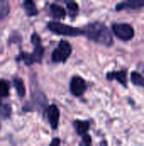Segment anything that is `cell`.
Wrapping results in <instances>:
<instances>
[{
	"mask_svg": "<svg viewBox=\"0 0 144 146\" xmlns=\"http://www.w3.org/2000/svg\"><path fill=\"white\" fill-rule=\"evenodd\" d=\"M87 36L90 37L92 41L100 42V44H105V46H110V44H112V37H110L108 29L104 24H100V22L90 24V26L87 27Z\"/></svg>",
	"mask_w": 144,
	"mask_h": 146,
	"instance_id": "cell-1",
	"label": "cell"
},
{
	"mask_svg": "<svg viewBox=\"0 0 144 146\" xmlns=\"http://www.w3.org/2000/svg\"><path fill=\"white\" fill-rule=\"evenodd\" d=\"M48 27L54 34H63V36H78L81 33L80 29H75L71 26H66V24H61V22H49Z\"/></svg>",
	"mask_w": 144,
	"mask_h": 146,
	"instance_id": "cell-2",
	"label": "cell"
},
{
	"mask_svg": "<svg viewBox=\"0 0 144 146\" xmlns=\"http://www.w3.org/2000/svg\"><path fill=\"white\" fill-rule=\"evenodd\" d=\"M112 31H114L115 36L120 37V39H124V41L132 39V36H134V29H132V26H129V24H114Z\"/></svg>",
	"mask_w": 144,
	"mask_h": 146,
	"instance_id": "cell-3",
	"label": "cell"
},
{
	"mask_svg": "<svg viewBox=\"0 0 144 146\" xmlns=\"http://www.w3.org/2000/svg\"><path fill=\"white\" fill-rule=\"evenodd\" d=\"M70 53H71V46L66 42V41H63V42H59L58 44V48L54 49V53H53V60L54 61H65L68 56H70Z\"/></svg>",
	"mask_w": 144,
	"mask_h": 146,
	"instance_id": "cell-4",
	"label": "cell"
},
{
	"mask_svg": "<svg viewBox=\"0 0 144 146\" xmlns=\"http://www.w3.org/2000/svg\"><path fill=\"white\" fill-rule=\"evenodd\" d=\"M71 94L73 95H81L85 92V82L80 76H73L71 78Z\"/></svg>",
	"mask_w": 144,
	"mask_h": 146,
	"instance_id": "cell-5",
	"label": "cell"
},
{
	"mask_svg": "<svg viewBox=\"0 0 144 146\" xmlns=\"http://www.w3.org/2000/svg\"><path fill=\"white\" fill-rule=\"evenodd\" d=\"M48 119H49L51 127L56 129V127H58V121H59V110H58L56 106H51V107L48 109Z\"/></svg>",
	"mask_w": 144,
	"mask_h": 146,
	"instance_id": "cell-6",
	"label": "cell"
},
{
	"mask_svg": "<svg viewBox=\"0 0 144 146\" xmlns=\"http://www.w3.org/2000/svg\"><path fill=\"white\" fill-rule=\"evenodd\" d=\"M144 5V0H127V2H122L119 3L115 9L117 10H124V9H139Z\"/></svg>",
	"mask_w": 144,
	"mask_h": 146,
	"instance_id": "cell-7",
	"label": "cell"
},
{
	"mask_svg": "<svg viewBox=\"0 0 144 146\" xmlns=\"http://www.w3.org/2000/svg\"><path fill=\"white\" fill-rule=\"evenodd\" d=\"M51 14H53L54 19H63L66 12H65V9L59 7V5H51Z\"/></svg>",
	"mask_w": 144,
	"mask_h": 146,
	"instance_id": "cell-8",
	"label": "cell"
},
{
	"mask_svg": "<svg viewBox=\"0 0 144 146\" xmlns=\"http://www.w3.org/2000/svg\"><path fill=\"white\" fill-rule=\"evenodd\" d=\"M24 9H26V12L29 14V15H36V5H34V2L32 0H24Z\"/></svg>",
	"mask_w": 144,
	"mask_h": 146,
	"instance_id": "cell-9",
	"label": "cell"
},
{
	"mask_svg": "<svg viewBox=\"0 0 144 146\" xmlns=\"http://www.w3.org/2000/svg\"><path fill=\"white\" fill-rule=\"evenodd\" d=\"M9 15V3L7 0H0V19H5Z\"/></svg>",
	"mask_w": 144,
	"mask_h": 146,
	"instance_id": "cell-10",
	"label": "cell"
},
{
	"mask_svg": "<svg viewBox=\"0 0 144 146\" xmlns=\"http://www.w3.org/2000/svg\"><path fill=\"white\" fill-rule=\"evenodd\" d=\"M75 127H76V131H78V133L85 134V133H87V129L90 127V124H88V122H81V121H76V122H75Z\"/></svg>",
	"mask_w": 144,
	"mask_h": 146,
	"instance_id": "cell-11",
	"label": "cell"
},
{
	"mask_svg": "<svg viewBox=\"0 0 144 146\" xmlns=\"http://www.w3.org/2000/svg\"><path fill=\"white\" fill-rule=\"evenodd\" d=\"M66 3H68V12H70V15L75 17V15H76V12H78V5H76L73 0H66Z\"/></svg>",
	"mask_w": 144,
	"mask_h": 146,
	"instance_id": "cell-12",
	"label": "cell"
},
{
	"mask_svg": "<svg viewBox=\"0 0 144 146\" xmlns=\"http://www.w3.org/2000/svg\"><path fill=\"white\" fill-rule=\"evenodd\" d=\"M9 83L7 82H3V80H0V97H7L9 95Z\"/></svg>",
	"mask_w": 144,
	"mask_h": 146,
	"instance_id": "cell-13",
	"label": "cell"
},
{
	"mask_svg": "<svg viewBox=\"0 0 144 146\" xmlns=\"http://www.w3.org/2000/svg\"><path fill=\"white\" fill-rule=\"evenodd\" d=\"M14 83H15V88H17V92H19V95H24V83H22V80L20 78H15L14 80Z\"/></svg>",
	"mask_w": 144,
	"mask_h": 146,
	"instance_id": "cell-14",
	"label": "cell"
},
{
	"mask_svg": "<svg viewBox=\"0 0 144 146\" xmlns=\"http://www.w3.org/2000/svg\"><path fill=\"white\" fill-rule=\"evenodd\" d=\"M131 80H132V82H134V83H136V85H143L144 83V80H143V76H141V75H139V73H131Z\"/></svg>",
	"mask_w": 144,
	"mask_h": 146,
	"instance_id": "cell-15",
	"label": "cell"
},
{
	"mask_svg": "<svg viewBox=\"0 0 144 146\" xmlns=\"http://www.w3.org/2000/svg\"><path fill=\"white\" fill-rule=\"evenodd\" d=\"M83 143H85V146H92V139H90V136H87V133L83 134Z\"/></svg>",
	"mask_w": 144,
	"mask_h": 146,
	"instance_id": "cell-16",
	"label": "cell"
},
{
	"mask_svg": "<svg viewBox=\"0 0 144 146\" xmlns=\"http://www.w3.org/2000/svg\"><path fill=\"white\" fill-rule=\"evenodd\" d=\"M117 78H119V82H122V83H126V72H120L119 75H115Z\"/></svg>",
	"mask_w": 144,
	"mask_h": 146,
	"instance_id": "cell-17",
	"label": "cell"
},
{
	"mask_svg": "<svg viewBox=\"0 0 144 146\" xmlns=\"http://www.w3.org/2000/svg\"><path fill=\"white\" fill-rule=\"evenodd\" d=\"M49 146H59V139H53V143Z\"/></svg>",
	"mask_w": 144,
	"mask_h": 146,
	"instance_id": "cell-18",
	"label": "cell"
}]
</instances>
